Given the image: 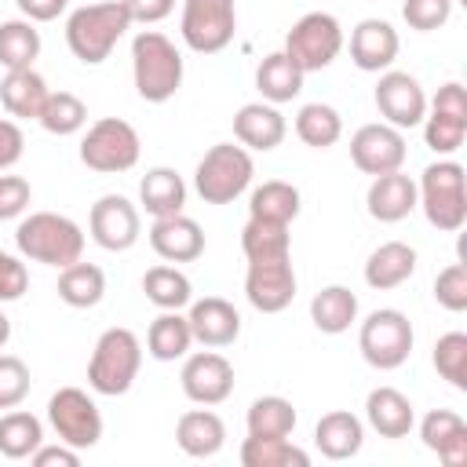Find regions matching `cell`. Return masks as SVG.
Wrapping results in <instances>:
<instances>
[{
	"mask_svg": "<svg viewBox=\"0 0 467 467\" xmlns=\"http://www.w3.org/2000/svg\"><path fill=\"white\" fill-rule=\"evenodd\" d=\"M128 11L120 0H106V4H84L66 18V44L73 51V58H80L84 66H99L113 55L117 40L128 33Z\"/></svg>",
	"mask_w": 467,
	"mask_h": 467,
	"instance_id": "obj_1",
	"label": "cell"
},
{
	"mask_svg": "<svg viewBox=\"0 0 467 467\" xmlns=\"http://www.w3.org/2000/svg\"><path fill=\"white\" fill-rule=\"evenodd\" d=\"M416 204L423 208L427 223L441 234H456L467 223V175L463 164L441 157L423 168L416 182Z\"/></svg>",
	"mask_w": 467,
	"mask_h": 467,
	"instance_id": "obj_2",
	"label": "cell"
},
{
	"mask_svg": "<svg viewBox=\"0 0 467 467\" xmlns=\"http://www.w3.org/2000/svg\"><path fill=\"white\" fill-rule=\"evenodd\" d=\"M15 244L26 259L44 263V266H69L84 255V230L58 212H33L18 223Z\"/></svg>",
	"mask_w": 467,
	"mask_h": 467,
	"instance_id": "obj_3",
	"label": "cell"
},
{
	"mask_svg": "<svg viewBox=\"0 0 467 467\" xmlns=\"http://www.w3.org/2000/svg\"><path fill=\"white\" fill-rule=\"evenodd\" d=\"M131 77H135L139 99L168 102L182 88V55H179V47L164 33L142 29L131 40Z\"/></svg>",
	"mask_w": 467,
	"mask_h": 467,
	"instance_id": "obj_4",
	"label": "cell"
},
{
	"mask_svg": "<svg viewBox=\"0 0 467 467\" xmlns=\"http://www.w3.org/2000/svg\"><path fill=\"white\" fill-rule=\"evenodd\" d=\"M139 365H142V343L131 328H106L99 339H95V350H91V361H88V387L95 394H106V398H117V394H128L135 376H139Z\"/></svg>",
	"mask_w": 467,
	"mask_h": 467,
	"instance_id": "obj_5",
	"label": "cell"
},
{
	"mask_svg": "<svg viewBox=\"0 0 467 467\" xmlns=\"http://www.w3.org/2000/svg\"><path fill=\"white\" fill-rule=\"evenodd\" d=\"M252 175H255V164H252V153L244 146L215 142L197 161L193 190L201 193L204 204H230L252 186Z\"/></svg>",
	"mask_w": 467,
	"mask_h": 467,
	"instance_id": "obj_6",
	"label": "cell"
},
{
	"mask_svg": "<svg viewBox=\"0 0 467 467\" xmlns=\"http://www.w3.org/2000/svg\"><path fill=\"white\" fill-rule=\"evenodd\" d=\"M412 339H416L412 321L394 306L372 310L358 328V350L379 372H390V368L405 365L409 354H412Z\"/></svg>",
	"mask_w": 467,
	"mask_h": 467,
	"instance_id": "obj_7",
	"label": "cell"
},
{
	"mask_svg": "<svg viewBox=\"0 0 467 467\" xmlns=\"http://www.w3.org/2000/svg\"><path fill=\"white\" fill-rule=\"evenodd\" d=\"M139 153H142L139 131L120 117L95 120L88 128V135L80 139V164H88L91 171H102V175L131 171L139 164Z\"/></svg>",
	"mask_w": 467,
	"mask_h": 467,
	"instance_id": "obj_8",
	"label": "cell"
},
{
	"mask_svg": "<svg viewBox=\"0 0 467 467\" xmlns=\"http://www.w3.org/2000/svg\"><path fill=\"white\" fill-rule=\"evenodd\" d=\"M343 51V26L328 11H306L285 36V55L303 69L317 73L328 69Z\"/></svg>",
	"mask_w": 467,
	"mask_h": 467,
	"instance_id": "obj_9",
	"label": "cell"
},
{
	"mask_svg": "<svg viewBox=\"0 0 467 467\" xmlns=\"http://www.w3.org/2000/svg\"><path fill=\"white\" fill-rule=\"evenodd\" d=\"M47 423L58 434V441L73 449H91L102 441V412L95 398L80 387H58L47 398Z\"/></svg>",
	"mask_w": 467,
	"mask_h": 467,
	"instance_id": "obj_10",
	"label": "cell"
},
{
	"mask_svg": "<svg viewBox=\"0 0 467 467\" xmlns=\"http://www.w3.org/2000/svg\"><path fill=\"white\" fill-rule=\"evenodd\" d=\"M179 33L190 51L219 55L237 33V4L234 0H182Z\"/></svg>",
	"mask_w": 467,
	"mask_h": 467,
	"instance_id": "obj_11",
	"label": "cell"
},
{
	"mask_svg": "<svg viewBox=\"0 0 467 467\" xmlns=\"http://www.w3.org/2000/svg\"><path fill=\"white\" fill-rule=\"evenodd\" d=\"M372 102H376L379 117L387 124H394L398 131L416 128L427 117V91L420 88V80L412 73H401V69H383L379 73Z\"/></svg>",
	"mask_w": 467,
	"mask_h": 467,
	"instance_id": "obj_12",
	"label": "cell"
},
{
	"mask_svg": "<svg viewBox=\"0 0 467 467\" xmlns=\"http://www.w3.org/2000/svg\"><path fill=\"white\" fill-rule=\"evenodd\" d=\"M88 230H91V241L106 252H128L139 234H142V219H139V208L120 197V193H102L91 212H88Z\"/></svg>",
	"mask_w": 467,
	"mask_h": 467,
	"instance_id": "obj_13",
	"label": "cell"
},
{
	"mask_svg": "<svg viewBox=\"0 0 467 467\" xmlns=\"http://www.w3.org/2000/svg\"><path fill=\"white\" fill-rule=\"evenodd\" d=\"M409 157V146H405V135L379 120V124H361L354 135H350V161L358 171L365 175H383V171H398Z\"/></svg>",
	"mask_w": 467,
	"mask_h": 467,
	"instance_id": "obj_14",
	"label": "cell"
},
{
	"mask_svg": "<svg viewBox=\"0 0 467 467\" xmlns=\"http://www.w3.org/2000/svg\"><path fill=\"white\" fill-rule=\"evenodd\" d=\"M244 296L259 314H281L296 299V266L292 255L281 259H255L244 274Z\"/></svg>",
	"mask_w": 467,
	"mask_h": 467,
	"instance_id": "obj_15",
	"label": "cell"
},
{
	"mask_svg": "<svg viewBox=\"0 0 467 467\" xmlns=\"http://www.w3.org/2000/svg\"><path fill=\"white\" fill-rule=\"evenodd\" d=\"M179 383H182V394L193 405H223L234 394V365L215 347L197 350L182 361Z\"/></svg>",
	"mask_w": 467,
	"mask_h": 467,
	"instance_id": "obj_16",
	"label": "cell"
},
{
	"mask_svg": "<svg viewBox=\"0 0 467 467\" xmlns=\"http://www.w3.org/2000/svg\"><path fill=\"white\" fill-rule=\"evenodd\" d=\"M398 29L387 18H361L350 29V62L361 73H383L398 58Z\"/></svg>",
	"mask_w": 467,
	"mask_h": 467,
	"instance_id": "obj_17",
	"label": "cell"
},
{
	"mask_svg": "<svg viewBox=\"0 0 467 467\" xmlns=\"http://www.w3.org/2000/svg\"><path fill=\"white\" fill-rule=\"evenodd\" d=\"M190 332L193 343L201 347H230L241 336V314L234 303H226L223 296H204V299H190Z\"/></svg>",
	"mask_w": 467,
	"mask_h": 467,
	"instance_id": "obj_18",
	"label": "cell"
},
{
	"mask_svg": "<svg viewBox=\"0 0 467 467\" xmlns=\"http://www.w3.org/2000/svg\"><path fill=\"white\" fill-rule=\"evenodd\" d=\"M150 248L164 263H193L204 252V230L190 215H182V212L161 215L150 226Z\"/></svg>",
	"mask_w": 467,
	"mask_h": 467,
	"instance_id": "obj_19",
	"label": "cell"
},
{
	"mask_svg": "<svg viewBox=\"0 0 467 467\" xmlns=\"http://www.w3.org/2000/svg\"><path fill=\"white\" fill-rule=\"evenodd\" d=\"M288 124L281 117V109L274 102H244L237 113H234V139L244 146V150H274L281 146Z\"/></svg>",
	"mask_w": 467,
	"mask_h": 467,
	"instance_id": "obj_20",
	"label": "cell"
},
{
	"mask_svg": "<svg viewBox=\"0 0 467 467\" xmlns=\"http://www.w3.org/2000/svg\"><path fill=\"white\" fill-rule=\"evenodd\" d=\"M420 438L431 452H438L441 463L449 467H460L467 463V423L460 412L452 409H431L423 420H420Z\"/></svg>",
	"mask_w": 467,
	"mask_h": 467,
	"instance_id": "obj_21",
	"label": "cell"
},
{
	"mask_svg": "<svg viewBox=\"0 0 467 467\" xmlns=\"http://www.w3.org/2000/svg\"><path fill=\"white\" fill-rule=\"evenodd\" d=\"M368 215L376 223H401L412 208H416V182L398 168V171H383L372 175V186L365 193Z\"/></svg>",
	"mask_w": 467,
	"mask_h": 467,
	"instance_id": "obj_22",
	"label": "cell"
},
{
	"mask_svg": "<svg viewBox=\"0 0 467 467\" xmlns=\"http://www.w3.org/2000/svg\"><path fill=\"white\" fill-rule=\"evenodd\" d=\"M365 420L379 438H409L416 427V409L398 387H376L365 398Z\"/></svg>",
	"mask_w": 467,
	"mask_h": 467,
	"instance_id": "obj_23",
	"label": "cell"
},
{
	"mask_svg": "<svg viewBox=\"0 0 467 467\" xmlns=\"http://www.w3.org/2000/svg\"><path fill=\"white\" fill-rule=\"evenodd\" d=\"M175 441H179V449H182L186 456L208 460V456H215V452L226 445V423L212 412V405L190 409V412H182L179 423H175Z\"/></svg>",
	"mask_w": 467,
	"mask_h": 467,
	"instance_id": "obj_24",
	"label": "cell"
},
{
	"mask_svg": "<svg viewBox=\"0 0 467 467\" xmlns=\"http://www.w3.org/2000/svg\"><path fill=\"white\" fill-rule=\"evenodd\" d=\"M412 274H416V248L405 241H383L365 259V285L376 292H390L405 285Z\"/></svg>",
	"mask_w": 467,
	"mask_h": 467,
	"instance_id": "obj_25",
	"label": "cell"
},
{
	"mask_svg": "<svg viewBox=\"0 0 467 467\" xmlns=\"http://www.w3.org/2000/svg\"><path fill=\"white\" fill-rule=\"evenodd\" d=\"M314 445L321 449V456L328 460H350L361 452L365 445V427L354 412L347 409H336V412H325L314 427Z\"/></svg>",
	"mask_w": 467,
	"mask_h": 467,
	"instance_id": "obj_26",
	"label": "cell"
},
{
	"mask_svg": "<svg viewBox=\"0 0 467 467\" xmlns=\"http://www.w3.org/2000/svg\"><path fill=\"white\" fill-rule=\"evenodd\" d=\"M47 80L29 66V69H7V77L0 80V106L7 109V117L18 120H36L47 99Z\"/></svg>",
	"mask_w": 467,
	"mask_h": 467,
	"instance_id": "obj_27",
	"label": "cell"
},
{
	"mask_svg": "<svg viewBox=\"0 0 467 467\" xmlns=\"http://www.w3.org/2000/svg\"><path fill=\"white\" fill-rule=\"evenodd\" d=\"M139 204L161 219V215H175L186 204V182L175 168H150L139 179Z\"/></svg>",
	"mask_w": 467,
	"mask_h": 467,
	"instance_id": "obj_28",
	"label": "cell"
},
{
	"mask_svg": "<svg viewBox=\"0 0 467 467\" xmlns=\"http://www.w3.org/2000/svg\"><path fill=\"white\" fill-rule=\"evenodd\" d=\"M310 321L325 336H339L358 321V296L347 285H325L310 299Z\"/></svg>",
	"mask_w": 467,
	"mask_h": 467,
	"instance_id": "obj_29",
	"label": "cell"
},
{
	"mask_svg": "<svg viewBox=\"0 0 467 467\" xmlns=\"http://www.w3.org/2000/svg\"><path fill=\"white\" fill-rule=\"evenodd\" d=\"M303 69L285 55V51H274L266 55L259 66H255V88L266 102L281 106V102H292L299 91H303Z\"/></svg>",
	"mask_w": 467,
	"mask_h": 467,
	"instance_id": "obj_30",
	"label": "cell"
},
{
	"mask_svg": "<svg viewBox=\"0 0 467 467\" xmlns=\"http://www.w3.org/2000/svg\"><path fill=\"white\" fill-rule=\"evenodd\" d=\"M193 347V332H190V321L186 314L179 310H161L153 321H150V332H146V350L150 358L157 361H179L186 358Z\"/></svg>",
	"mask_w": 467,
	"mask_h": 467,
	"instance_id": "obj_31",
	"label": "cell"
},
{
	"mask_svg": "<svg viewBox=\"0 0 467 467\" xmlns=\"http://www.w3.org/2000/svg\"><path fill=\"white\" fill-rule=\"evenodd\" d=\"M106 296V274L95 266V263H69L58 270V299L73 310H88V306H99Z\"/></svg>",
	"mask_w": 467,
	"mask_h": 467,
	"instance_id": "obj_32",
	"label": "cell"
},
{
	"mask_svg": "<svg viewBox=\"0 0 467 467\" xmlns=\"http://www.w3.org/2000/svg\"><path fill=\"white\" fill-rule=\"evenodd\" d=\"M40 445H44V423L33 412L11 409L0 416V452L7 460H29Z\"/></svg>",
	"mask_w": 467,
	"mask_h": 467,
	"instance_id": "obj_33",
	"label": "cell"
},
{
	"mask_svg": "<svg viewBox=\"0 0 467 467\" xmlns=\"http://www.w3.org/2000/svg\"><path fill=\"white\" fill-rule=\"evenodd\" d=\"M248 215L252 219H270V223L292 226V219L299 215V190L292 182H285V179H270V182H263V186L252 190Z\"/></svg>",
	"mask_w": 467,
	"mask_h": 467,
	"instance_id": "obj_34",
	"label": "cell"
},
{
	"mask_svg": "<svg viewBox=\"0 0 467 467\" xmlns=\"http://www.w3.org/2000/svg\"><path fill=\"white\" fill-rule=\"evenodd\" d=\"M241 463L244 467H310V452L292 445L288 438L248 434L241 441Z\"/></svg>",
	"mask_w": 467,
	"mask_h": 467,
	"instance_id": "obj_35",
	"label": "cell"
},
{
	"mask_svg": "<svg viewBox=\"0 0 467 467\" xmlns=\"http://www.w3.org/2000/svg\"><path fill=\"white\" fill-rule=\"evenodd\" d=\"M296 135H299L310 150H328V146H336L339 135H343V117H339V109L328 106V102H306V106H299V113H296Z\"/></svg>",
	"mask_w": 467,
	"mask_h": 467,
	"instance_id": "obj_36",
	"label": "cell"
},
{
	"mask_svg": "<svg viewBox=\"0 0 467 467\" xmlns=\"http://www.w3.org/2000/svg\"><path fill=\"white\" fill-rule=\"evenodd\" d=\"M241 252L248 263L255 259H281L292 255V234L285 223H270V219H252L241 230Z\"/></svg>",
	"mask_w": 467,
	"mask_h": 467,
	"instance_id": "obj_37",
	"label": "cell"
},
{
	"mask_svg": "<svg viewBox=\"0 0 467 467\" xmlns=\"http://www.w3.org/2000/svg\"><path fill=\"white\" fill-rule=\"evenodd\" d=\"M142 292H146V299H150L153 306H161V310H182V306L193 299L190 277H186L179 266H168V263L150 266V270L142 274Z\"/></svg>",
	"mask_w": 467,
	"mask_h": 467,
	"instance_id": "obj_38",
	"label": "cell"
},
{
	"mask_svg": "<svg viewBox=\"0 0 467 467\" xmlns=\"http://www.w3.org/2000/svg\"><path fill=\"white\" fill-rule=\"evenodd\" d=\"M296 409H292V401L288 398H281V394H263V398H255L252 405H248V416H244V423H248V434H263V438H288L292 431H296Z\"/></svg>",
	"mask_w": 467,
	"mask_h": 467,
	"instance_id": "obj_39",
	"label": "cell"
},
{
	"mask_svg": "<svg viewBox=\"0 0 467 467\" xmlns=\"http://www.w3.org/2000/svg\"><path fill=\"white\" fill-rule=\"evenodd\" d=\"M40 55V33L29 18L0 22V66L4 69H29Z\"/></svg>",
	"mask_w": 467,
	"mask_h": 467,
	"instance_id": "obj_40",
	"label": "cell"
},
{
	"mask_svg": "<svg viewBox=\"0 0 467 467\" xmlns=\"http://www.w3.org/2000/svg\"><path fill=\"white\" fill-rule=\"evenodd\" d=\"M36 124H40L47 135H58V139H62V135H77V131L88 124V106H84L73 91H47Z\"/></svg>",
	"mask_w": 467,
	"mask_h": 467,
	"instance_id": "obj_41",
	"label": "cell"
},
{
	"mask_svg": "<svg viewBox=\"0 0 467 467\" xmlns=\"http://www.w3.org/2000/svg\"><path fill=\"white\" fill-rule=\"evenodd\" d=\"M434 368L441 379H449V387L467 390V336L463 332H445L434 343Z\"/></svg>",
	"mask_w": 467,
	"mask_h": 467,
	"instance_id": "obj_42",
	"label": "cell"
},
{
	"mask_svg": "<svg viewBox=\"0 0 467 467\" xmlns=\"http://www.w3.org/2000/svg\"><path fill=\"white\" fill-rule=\"evenodd\" d=\"M463 139H467V120L445 117V113H434V109L423 117V142H427L438 157L456 153V150L463 146Z\"/></svg>",
	"mask_w": 467,
	"mask_h": 467,
	"instance_id": "obj_43",
	"label": "cell"
},
{
	"mask_svg": "<svg viewBox=\"0 0 467 467\" xmlns=\"http://www.w3.org/2000/svg\"><path fill=\"white\" fill-rule=\"evenodd\" d=\"M29 365L15 354H0V409H18L29 398Z\"/></svg>",
	"mask_w": 467,
	"mask_h": 467,
	"instance_id": "obj_44",
	"label": "cell"
},
{
	"mask_svg": "<svg viewBox=\"0 0 467 467\" xmlns=\"http://www.w3.org/2000/svg\"><path fill=\"white\" fill-rule=\"evenodd\" d=\"M434 299H438V306H445L452 314L467 310V266L463 263H449L445 270H438V277H434Z\"/></svg>",
	"mask_w": 467,
	"mask_h": 467,
	"instance_id": "obj_45",
	"label": "cell"
},
{
	"mask_svg": "<svg viewBox=\"0 0 467 467\" xmlns=\"http://www.w3.org/2000/svg\"><path fill=\"white\" fill-rule=\"evenodd\" d=\"M401 18L416 33H434L452 18V0H405L401 4Z\"/></svg>",
	"mask_w": 467,
	"mask_h": 467,
	"instance_id": "obj_46",
	"label": "cell"
},
{
	"mask_svg": "<svg viewBox=\"0 0 467 467\" xmlns=\"http://www.w3.org/2000/svg\"><path fill=\"white\" fill-rule=\"evenodd\" d=\"M33 201V190L22 175H0V223L18 219Z\"/></svg>",
	"mask_w": 467,
	"mask_h": 467,
	"instance_id": "obj_47",
	"label": "cell"
},
{
	"mask_svg": "<svg viewBox=\"0 0 467 467\" xmlns=\"http://www.w3.org/2000/svg\"><path fill=\"white\" fill-rule=\"evenodd\" d=\"M29 288V274L26 266L0 248V303H11V299H22V292Z\"/></svg>",
	"mask_w": 467,
	"mask_h": 467,
	"instance_id": "obj_48",
	"label": "cell"
},
{
	"mask_svg": "<svg viewBox=\"0 0 467 467\" xmlns=\"http://www.w3.org/2000/svg\"><path fill=\"white\" fill-rule=\"evenodd\" d=\"M427 109L445 113V117H460V120H467V91H463V84H460V80L441 84V88H438V95L427 102Z\"/></svg>",
	"mask_w": 467,
	"mask_h": 467,
	"instance_id": "obj_49",
	"label": "cell"
},
{
	"mask_svg": "<svg viewBox=\"0 0 467 467\" xmlns=\"http://www.w3.org/2000/svg\"><path fill=\"white\" fill-rule=\"evenodd\" d=\"M120 4L128 11V22L139 26H157L175 11V0H120Z\"/></svg>",
	"mask_w": 467,
	"mask_h": 467,
	"instance_id": "obj_50",
	"label": "cell"
},
{
	"mask_svg": "<svg viewBox=\"0 0 467 467\" xmlns=\"http://www.w3.org/2000/svg\"><path fill=\"white\" fill-rule=\"evenodd\" d=\"M22 150H26V135H22L18 120L0 117V171H7L11 164H18Z\"/></svg>",
	"mask_w": 467,
	"mask_h": 467,
	"instance_id": "obj_51",
	"label": "cell"
},
{
	"mask_svg": "<svg viewBox=\"0 0 467 467\" xmlns=\"http://www.w3.org/2000/svg\"><path fill=\"white\" fill-rule=\"evenodd\" d=\"M33 467H77L80 463V449L58 441V445H40L33 456Z\"/></svg>",
	"mask_w": 467,
	"mask_h": 467,
	"instance_id": "obj_52",
	"label": "cell"
},
{
	"mask_svg": "<svg viewBox=\"0 0 467 467\" xmlns=\"http://www.w3.org/2000/svg\"><path fill=\"white\" fill-rule=\"evenodd\" d=\"M15 4H18V11H22L29 22H55V18L66 11L69 0H15Z\"/></svg>",
	"mask_w": 467,
	"mask_h": 467,
	"instance_id": "obj_53",
	"label": "cell"
},
{
	"mask_svg": "<svg viewBox=\"0 0 467 467\" xmlns=\"http://www.w3.org/2000/svg\"><path fill=\"white\" fill-rule=\"evenodd\" d=\"M7 339H11V317L0 310V350L7 347Z\"/></svg>",
	"mask_w": 467,
	"mask_h": 467,
	"instance_id": "obj_54",
	"label": "cell"
}]
</instances>
